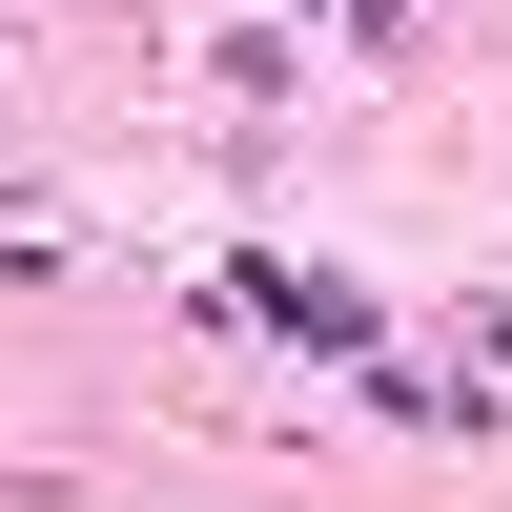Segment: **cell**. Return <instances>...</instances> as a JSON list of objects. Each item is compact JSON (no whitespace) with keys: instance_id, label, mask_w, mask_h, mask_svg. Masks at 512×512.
Returning a JSON list of instances; mask_svg holds the SVG:
<instances>
[{"instance_id":"6da1fadb","label":"cell","mask_w":512,"mask_h":512,"mask_svg":"<svg viewBox=\"0 0 512 512\" xmlns=\"http://www.w3.org/2000/svg\"><path fill=\"white\" fill-rule=\"evenodd\" d=\"M308 21H328V41H390V21H410V0H308Z\"/></svg>"}]
</instances>
